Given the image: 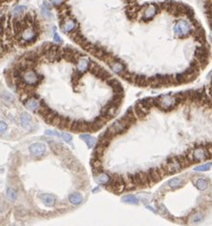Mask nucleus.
I'll return each instance as SVG.
<instances>
[{
    "label": "nucleus",
    "mask_w": 212,
    "mask_h": 226,
    "mask_svg": "<svg viewBox=\"0 0 212 226\" xmlns=\"http://www.w3.org/2000/svg\"><path fill=\"white\" fill-rule=\"evenodd\" d=\"M187 98L186 93H178L176 95H163L154 97V105L160 110L168 112L176 109L182 102L186 101Z\"/></svg>",
    "instance_id": "f257e3e1"
},
{
    "label": "nucleus",
    "mask_w": 212,
    "mask_h": 226,
    "mask_svg": "<svg viewBox=\"0 0 212 226\" xmlns=\"http://www.w3.org/2000/svg\"><path fill=\"white\" fill-rule=\"evenodd\" d=\"M38 36H39L38 31H36L35 28H33L32 26H29L24 29V31L21 33V35H19V37L16 40H18L19 45L26 46L35 42Z\"/></svg>",
    "instance_id": "f03ea898"
},
{
    "label": "nucleus",
    "mask_w": 212,
    "mask_h": 226,
    "mask_svg": "<svg viewBox=\"0 0 212 226\" xmlns=\"http://www.w3.org/2000/svg\"><path fill=\"white\" fill-rule=\"evenodd\" d=\"M192 156L194 162L203 161V160L209 159L212 156L207 151V149L204 146V143H196L192 148Z\"/></svg>",
    "instance_id": "7ed1b4c3"
},
{
    "label": "nucleus",
    "mask_w": 212,
    "mask_h": 226,
    "mask_svg": "<svg viewBox=\"0 0 212 226\" xmlns=\"http://www.w3.org/2000/svg\"><path fill=\"white\" fill-rule=\"evenodd\" d=\"M43 79V75L37 74L36 71L29 70L26 73L23 74V80L26 82V84L31 86H37Z\"/></svg>",
    "instance_id": "20e7f679"
},
{
    "label": "nucleus",
    "mask_w": 212,
    "mask_h": 226,
    "mask_svg": "<svg viewBox=\"0 0 212 226\" xmlns=\"http://www.w3.org/2000/svg\"><path fill=\"white\" fill-rule=\"evenodd\" d=\"M160 11H162V10H160L159 4H155V3H154V4L147 5V7H146L144 10V13H143L142 20L144 22L150 21V20H152L154 18V16Z\"/></svg>",
    "instance_id": "39448f33"
},
{
    "label": "nucleus",
    "mask_w": 212,
    "mask_h": 226,
    "mask_svg": "<svg viewBox=\"0 0 212 226\" xmlns=\"http://www.w3.org/2000/svg\"><path fill=\"white\" fill-rule=\"evenodd\" d=\"M23 104L25 105V107L27 109H29L30 111H33V112H36V113L40 107V101H38V98L33 97H30L28 100H27L26 102H24Z\"/></svg>",
    "instance_id": "423d86ee"
},
{
    "label": "nucleus",
    "mask_w": 212,
    "mask_h": 226,
    "mask_svg": "<svg viewBox=\"0 0 212 226\" xmlns=\"http://www.w3.org/2000/svg\"><path fill=\"white\" fill-rule=\"evenodd\" d=\"M30 152L31 154L35 156H42L46 151V146L42 143H33L30 146Z\"/></svg>",
    "instance_id": "0eeeda50"
},
{
    "label": "nucleus",
    "mask_w": 212,
    "mask_h": 226,
    "mask_svg": "<svg viewBox=\"0 0 212 226\" xmlns=\"http://www.w3.org/2000/svg\"><path fill=\"white\" fill-rule=\"evenodd\" d=\"M20 124L26 130V131H32V124H31V116L26 114V113H22L20 115Z\"/></svg>",
    "instance_id": "6e6552de"
},
{
    "label": "nucleus",
    "mask_w": 212,
    "mask_h": 226,
    "mask_svg": "<svg viewBox=\"0 0 212 226\" xmlns=\"http://www.w3.org/2000/svg\"><path fill=\"white\" fill-rule=\"evenodd\" d=\"M62 31L64 33H70V32H73L77 28V25L75 20L73 19H66V21L64 22V24L62 25Z\"/></svg>",
    "instance_id": "1a4fd4ad"
},
{
    "label": "nucleus",
    "mask_w": 212,
    "mask_h": 226,
    "mask_svg": "<svg viewBox=\"0 0 212 226\" xmlns=\"http://www.w3.org/2000/svg\"><path fill=\"white\" fill-rule=\"evenodd\" d=\"M40 198L42 202L48 207H52L56 203V197L52 194H42L40 195Z\"/></svg>",
    "instance_id": "9d476101"
},
{
    "label": "nucleus",
    "mask_w": 212,
    "mask_h": 226,
    "mask_svg": "<svg viewBox=\"0 0 212 226\" xmlns=\"http://www.w3.org/2000/svg\"><path fill=\"white\" fill-rule=\"evenodd\" d=\"M110 179H111V177L104 172L95 175V180L97 181L98 184H102V185H106V184L109 182Z\"/></svg>",
    "instance_id": "9b49d317"
},
{
    "label": "nucleus",
    "mask_w": 212,
    "mask_h": 226,
    "mask_svg": "<svg viewBox=\"0 0 212 226\" xmlns=\"http://www.w3.org/2000/svg\"><path fill=\"white\" fill-rule=\"evenodd\" d=\"M148 174H149V177H150V179H151L152 183H157L162 179V176L160 175L159 168H151L148 171Z\"/></svg>",
    "instance_id": "f8f14e48"
},
{
    "label": "nucleus",
    "mask_w": 212,
    "mask_h": 226,
    "mask_svg": "<svg viewBox=\"0 0 212 226\" xmlns=\"http://www.w3.org/2000/svg\"><path fill=\"white\" fill-rule=\"evenodd\" d=\"M204 10L210 28L212 29V0H204Z\"/></svg>",
    "instance_id": "ddd939ff"
},
{
    "label": "nucleus",
    "mask_w": 212,
    "mask_h": 226,
    "mask_svg": "<svg viewBox=\"0 0 212 226\" xmlns=\"http://www.w3.org/2000/svg\"><path fill=\"white\" fill-rule=\"evenodd\" d=\"M134 112H135V114H136V115H137V118H138V119H143V118H145V116L147 115V114L148 113L146 112L144 109H143L141 105H139V103H137L135 106H134Z\"/></svg>",
    "instance_id": "4468645a"
},
{
    "label": "nucleus",
    "mask_w": 212,
    "mask_h": 226,
    "mask_svg": "<svg viewBox=\"0 0 212 226\" xmlns=\"http://www.w3.org/2000/svg\"><path fill=\"white\" fill-rule=\"evenodd\" d=\"M80 138L83 140V141L86 143L87 146L89 148H93L96 144V138H93L92 136L88 135V134H83V135H80Z\"/></svg>",
    "instance_id": "2eb2a0df"
},
{
    "label": "nucleus",
    "mask_w": 212,
    "mask_h": 226,
    "mask_svg": "<svg viewBox=\"0 0 212 226\" xmlns=\"http://www.w3.org/2000/svg\"><path fill=\"white\" fill-rule=\"evenodd\" d=\"M184 184V180L182 179H170L168 181V183H167V185H168L171 189L175 190V189H178V188L182 187L183 185Z\"/></svg>",
    "instance_id": "dca6fc26"
},
{
    "label": "nucleus",
    "mask_w": 212,
    "mask_h": 226,
    "mask_svg": "<svg viewBox=\"0 0 212 226\" xmlns=\"http://www.w3.org/2000/svg\"><path fill=\"white\" fill-rule=\"evenodd\" d=\"M41 13H42L43 17L45 18V19H47V20L51 19V17H52V13H51V7H50L49 4H48V3L44 2L43 4H42V6H41Z\"/></svg>",
    "instance_id": "f3484780"
},
{
    "label": "nucleus",
    "mask_w": 212,
    "mask_h": 226,
    "mask_svg": "<svg viewBox=\"0 0 212 226\" xmlns=\"http://www.w3.org/2000/svg\"><path fill=\"white\" fill-rule=\"evenodd\" d=\"M89 60L85 59V58H81V59L78 60V62L77 63V70L81 72V73H84L89 69Z\"/></svg>",
    "instance_id": "a211bd4d"
},
{
    "label": "nucleus",
    "mask_w": 212,
    "mask_h": 226,
    "mask_svg": "<svg viewBox=\"0 0 212 226\" xmlns=\"http://www.w3.org/2000/svg\"><path fill=\"white\" fill-rule=\"evenodd\" d=\"M69 200L71 203H73L75 205H78L83 201V197L78 193H72L69 196Z\"/></svg>",
    "instance_id": "6ab92c4d"
},
{
    "label": "nucleus",
    "mask_w": 212,
    "mask_h": 226,
    "mask_svg": "<svg viewBox=\"0 0 212 226\" xmlns=\"http://www.w3.org/2000/svg\"><path fill=\"white\" fill-rule=\"evenodd\" d=\"M109 66L111 67L112 71L114 72V73H116V74H119V73H121V72L123 71V70H125V66L122 63L119 62V61H115V62L111 63L110 65H109Z\"/></svg>",
    "instance_id": "aec40b11"
},
{
    "label": "nucleus",
    "mask_w": 212,
    "mask_h": 226,
    "mask_svg": "<svg viewBox=\"0 0 212 226\" xmlns=\"http://www.w3.org/2000/svg\"><path fill=\"white\" fill-rule=\"evenodd\" d=\"M124 115L127 118V119L130 121V123H131L132 125L135 124V123L137 122V120H138V118H137V115H136L135 112H134V109L133 108H129L128 110L126 111Z\"/></svg>",
    "instance_id": "412c9836"
},
{
    "label": "nucleus",
    "mask_w": 212,
    "mask_h": 226,
    "mask_svg": "<svg viewBox=\"0 0 212 226\" xmlns=\"http://www.w3.org/2000/svg\"><path fill=\"white\" fill-rule=\"evenodd\" d=\"M122 202L124 203H127V204H139V198L133 196V195H126V196H124L123 197L121 198Z\"/></svg>",
    "instance_id": "4be33fe9"
},
{
    "label": "nucleus",
    "mask_w": 212,
    "mask_h": 226,
    "mask_svg": "<svg viewBox=\"0 0 212 226\" xmlns=\"http://www.w3.org/2000/svg\"><path fill=\"white\" fill-rule=\"evenodd\" d=\"M195 186L197 187V189H199L200 191H204L208 186V182L206 179H198L195 181Z\"/></svg>",
    "instance_id": "5701e85b"
},
{
    "label": "nucleus",
    "mask_w": 212,
    "mask_h": 226,
    "mask_svg": "<svg viewBox=\"0 0 212 226\" xmlns=\"http://www.w3.org/2000/svg\"><path fill=\"white\" fill-rule=\"evenodd\" d=\"M27 10L26 6H17L12 11V15L13 17H18L19 15H21V13H23Z\"/></svg>",
    "instance_id": "b1692460"
},
{
    "label": "nucleus",
    "mask_w": 212,
    "mask_h": 226,
    "mask_svg": "<svg viewBox=\"0 0 212 226\" xmlns=\"http://www.w3.org/2000/svg\"><path fill=\"white\" fill-rule=\"evenodd\" d=\"M6 196H7V198H8L9 200L15 201L16 200V196H17V195H16V192H15V189H13V188L9 187L8 189H7Z\"/></svg>",
    "instance_id": "393cba45"
},
{
    "label": "nucleus",
    "mask_w": 212,
    "mask_h": 226,
    "mask_svg": "<svg viewBox=\"0 0 212 226\" xmlns=\"http://www.w3.org/2000/svg\"><path fill=\"white\" fill-rule=\"evenodd\" d=\"M212 167V163H206V164H203V165H200V166H197L195 167L194 170L197 171V172H204V171H208L210 170V168Z\"/></svg>",
    "instance_id": "a878e982"
},
{
    "label": "nucleus",
    "mask_w": 212,
    "mask_h": 226,
    "mask_svg": "<svg viewBox=\"0 0 212 226\" xmlns=\"http://www.w3.org/2000/svg\"><path fill=\"white\" fill-rule=\"evenodd\" d=\"M203 220H204V215L202 213H200V212H198V213H195L192 216L191 221H192L193 223H198V222H201Z\"/></svg>",
    "instance_id": "bb28decb"
},
{
    "label": "nucleus",
    "mask_w": 212,
    "mask_h": 226,
    "mask_svg": "<svg viewBox=\"0 0 212 226\" xmlns=\"http://www.w3.org/2000/svg\"><path fill=\"white\" fill-rule=\"evenodd\" d=\"M106 83H107L110 87L113 88V87L119 85V84H121V82H119L118 79H116V78H114V77H111V78H109V79L106 80Z\"/></svg>",
    "instance_id": "cd10ccee"
},
{
    "label": "nucleus",
    "mask_w": 212,
    "mask_h": 226,
    "mask_svg": "<svg viewBox=\"0 0 212 226\" xmlns=\"http://www.w3.org/2000/svg\"><path fill=\"white\" fill-rule=\"evenodd\" d=\"M2 98L4 99V101L6 102H13V97L9 93H7V92H4V93L2 94Z\"/></svg>",
    "instance_id": "c85d7f7f"
},
{
    "label": "nucleus",
    "mask_w": 212,
    "mask_h": 226,
    "mask_svg": "<svg viewBox=\"0 0 212 226\" xmlns=\"http://www.w3.org/2000/svg\"><path fill=\"white\" fill-rule=\"evenodd\" d=\"M45 134L48 136H57V138H62V135H60L59 133L57 132H54V131H50V130H46Z\"/></svg>",
    "instance_id": "c756f323"
},
{
    "label": "nucleus",
    "mask_w": 212,
    "mask_h": 226,
    "mask_svg": "<svg viewBox=\"0 0 212 226\" xmlns=\"http://www.w3.org/2000/svg\"><path fill=\"white\" fill-rule=\"evenodd\" d=\"M62 138L64 139V141L67 143H71V141H72V136L67 133L62 134Z\"/></svg>",
    "instance_id": "7c9ffc66"
},
{
    "label": "nucleus",
    "mask_w": 212,
    "mask_h": 226,
    "mask_svg": "<svg viewBox=\"0 0 212 226\" xmlns=\"http://www.w3.org/2000/svg\"><path fill=\"white\" fill-rule=\"evenodd\" d=\"M60 122H61V116L57 115L56 118H54L53 125H54V126H56V127H59V125L60 124Z\"/></svg>",
    "instance_id": "2f4dec72"
},
{
    "label": "nucleus",
    "mask_w": 212,
    "mask_h": 226,
    "mask_svg": "<svg viewBox=\"0 0 212 226\" xmlns=\"http://www.w3.org/2000/svg\"><path fill=\"white\" fill-rule=\"evenodd\" d=\"M51 3L54 5V6H56V7H59L63 4V3L66 1V0H50Z\"/></svg>",
    "instance_id": "473e14b6"
},
{
    "label": "nucleus",
    "mask_w": 212,
    "mask_h": 226,
    "mask_svg": "<svg viewBox=\"0 0 212 226\" xmlns=\"http://www.w3.org/2000/svg\"><path fill=\"white\" fill-rule=\"evenodd\" d=\"M7 128H8V126H7L6 123L4 121H1V128H0V132H1L2 135L6 132Z\"/></svg>",
    "instance_id": "72a5a7b5"
},
{
    "label": "nucleus",
    "mask_w": 212,
    "mask_h": 226,
    "mask_svg": "<svg viewBox=\"0 0 212 226\" xmlns=\"http://www.w3.org/2000/svg\"><path fill=\"white\" fill-rule=\"evenodd\" d=\"M54 40L57 43H62V39L60 38V36L57 35V33H56V32L54 33Z\"/></svg>",
    "instance_id": "f704fd0d"
},
{
    "label": "nucleus",
    "mask_w": 212,
    "mask_h": 226,
    "mask_svg": "<svg viewBox=\"0 0 212 226\" xmlns=\"http://www.w3.org/2000/svg\"><path fill=\"white\" fill-rule=\"evenodd\" d=\"M147 209H149V210H151L152 212H154V213H156V211L154 210V209L152 208V207H150V206H147Z\"/></svg>",
    "instance_id": "c9c22d12"
},
{
    "label": "nucleus",
    "mask_w": 212,
    "mask_h": 226,
    "mask_svg": "<svg viewBox=\"0 0 212 226\" xmlns=\"http://www.w3.org/2000/svg\"><path fill=\"white\" fill-rule=\"evenodd\" d=\"M98 191H100V187H97V188H95V189L93 190V192H94V193H95V192H98Z\"/></svg>",
    "instance_id": "e433bc0d"
},
{
    "label": "nucleus",
    "mask_w": 212,
    "mask_h": 226,
    "mask_svg": "<svg viewBox=\"0 0 212 226\" xmlns=\"http://www.w3.org/2000/svg\"><path fill=\"white\" fill-rule=\"evenodd\" d=\"M127 1H129V2H131V3H132V2H134V0H127Z\"/></svg>",
    "instance_id": "4c0bfd02"
}]
</instances>
